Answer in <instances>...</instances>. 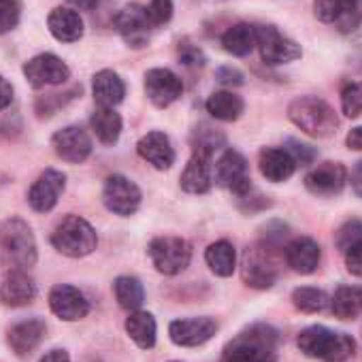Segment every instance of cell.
<instances>
[{"label":"cell","mask_w":362,"mask_h":362,"mask_svg":"<svg viewBox=\"0 0 362 362\" xmlns=\"http://www.w3.org/2000/svg\"><path fill=\"white\" fill-rule=\"evenodd\" d=\"M147 252L156 271L162 275L184 273L192 260V247L181 237H158L149 243Z\"/></svg>","instance_id":"52a82bcc"},{"label":"cell","mask_w":362,"mask_h":362,"mask_svg":"<svg viewBox=\"0 0 362 362\" xmlns=\"http://www.w3.org/2000/svg\"><path fill=\"white\" fill-rule=\"evenodd\" d=\"M256 47L260 49L262 62L269 66L288 64L303 56L300 45L281 35L275 26H256Z\"/></svg>","instance_id":"ba28073f"},{"label":"cell","mask_w":362,"mask_h":362,"mask_svg":"<svg viewBox=\"0 0 362 362\" xmlns=\"http://www.w3.org/2000/svg\"><path fill=\"white\" fill-rule=\"evenodd\" d=\"M214 177L218 181V186L230 190L237 199H241L254 190L250 170H247V160L235 149H226L220 156L218 164L214 166Z\"/></svg>","instance_id":"9c48e42d"},{"label":"cell","mask_w":362,"mask_h":362,"mask_svg":"<svg viewBox=\"0 0 362 362\" xmlns=\"http://www.w3.org/2000/svg\"><path fill=\"white\" fill-rule=\"evenodd\" d=\"M214 153L207 149L194 147L192 158L188 160L184 173H181V188L188 194H207L214 186Z\"/></svg>","instance_id":"5bb4252c"},{"label":"cell","mask_w":362,"mask_h":362,"mask_svg":"<svg viewBox=\"0 0 362 362\" xmlns=\"http://www.w3.org/2000/svg\"><path fill=\"white\" fill-rule=\"evenodd\" d=\"M45 332H47L45 322L39 317H30V320L18 322L16 326H11L7 341L18 358H28L41 345V341L45 339Z\"/></svg>","instance_id":"603a6c76"},{"label":"cell","mask_w":362,"mask_h":362,"mask_svg":"<svg viewBox=\"0 0 362 362\" xmlns=\"http://www.w3.org/2000/svg\"><path fill=\"white\" fill-rule=\"evenodd\" d=\"M349 181H351V190H354V194H356L358 199H362V160L356 162V166L351 168Z\"/></svg>","instance_id":"bcb514c9"},{"label":"cell","mask_w":362,"mask_h":362,"mask_svg":"<svg viewBox=\"0 0 362 362\" xmlns=\"http://www.w3.org/2000/svg\"><path fill=\"white\" fill-rule=\"evenodd\" d=\"M126 332L139 347L151 349L156 345V332H158L153 315L147 311H132L126 317Z\"/></svg>","instance_id":"1f68e13d"},{"label":"cell","mask_w":362,"mask_h":362,"mask_svg":"<svg viewBox=\"0 0 362 362\" xmlns=\"http://www.w3.org/2000/svg\"><path fill=\"white\" fill-rule=\"evenodd\" d=\"M52 245L69 258H83L96 250L98 237L90 222H86L79 216H66L56 226L52 235Z\"/></svg>","instance_id":"8992f818"},{"label":"cell","mask_w":362,"mask_h":362,"mask_svg":"<svg viewBox=\"0 0 362 362\" xmlns=\"http://www.w3.org/2000/svg\"><path fill=\"white\" fill-rule=\"evenodd\" d=\"M343 256H345V267H347V271H349L351 275H356V277H362V239L356 241L354 245H349V247L343 252Z\"/></svg>","instance_id":"b9f144b4"},{"label":"cell","mask_w":362,"mask_h":362,"mask_svg":"<svg viewBox=\"0 0 362 362\" xmlns=\"http://www.w3.org/2000/svg\"><path fill=\"white\" fill-rule=\"evenodd\" d=\"M0 262L7 269H28L37 262V243L30 226L22 220L0 222Z\"/></svg>","instance_id":"277c9868"},{"label":"cell","mask_w":362,"mask_h":362,"mask_svg":"<svg viewBox=\"0 0 362 362\" xmlns=\"http://www.w3.org/2000/svg\"><path fill=\"white\" fill-rule=\"evenodd\" d=\"M41 362H71V358L64 349H52L41 358Z\"/></svg>","instance_id":"c3c4849f"},{"label":"cell","mask_w":362,"mask_h":362,"mask_svg":"<svg viewBox=\"0 0 362 362\" xmlns=\"http://www.w3.org/2000/svg\"><path fill=\"white\" fill-rule=\"evenodd\" d=\"M92 92H94V100L98 103V107H117L124 96H126V86L122 81V77L113 71H98L94 75L92 81Z\"/></svg>","instance_id":"4316f807"},{"label":"cell","mask_w":362,"mask_h":362,"mask_svg":"<svg viewBox=\"0 0 362 362\" xmlns=\"http://www.w3.org/2000/svg\"><path fill=\"white\" fill-rule=\"evenodd\" d=\"M145 94L156 107L164 109L184 94V81L168 69H151L145 73Z\"/></svg>","instance_id":"e0dca14e"},{"label":"cell","mask_w":362,"mask_h":362,"mask_svg":"<svg viewBox=\"0 0 362 362\" xmlns=\"http://www.w3.org/2000/svg\"><path fill=\"white\" fill-rule=\"evenodd\" d=\"M279 332L269 324H252L226 343L220 362H277Z\"/></svg>","instance_id":"6da1fadb"},{"label":"cell","mask_w":362,"mask_h":362,"mask_svg":"<svg viewBox=\"0 0 362 362\" xmlns=\"http://www.w3.org/2000/svg\"><path fill=\"white\" fill-rule=\"evenodd\" d=\"M284 258L286 264L300 275H311L317 271L320 260H322V250L317 245V241H313L311 237H296L292 239L286 250H284Z\"/></svg>","instance_id":"7402d4cb"},{"label":"cell","mask_w":362,"mask_h":362,"mask_svg":"<svg viewBox=\"0 0 362 362\" xmlns=\"http://www.w3.org/2000/svg\"><path fill=\"white\" fill-rule=\"evenodd\" d=\"M205 260L218 277H230L237 269V250L230 241L222 239L207 247Z\"/></svg>","instance_id":"4dcf8cb0"},{"label":"cell","mask_w":362,"mask_h":362,"mask_svg":"<svg viewBox=\"0 0 362 362\" xmlns=\"http://www.w3.org/2000/svg\"><path fill=\"white\" fill-rule=\"evenodd\" d=\"M258 166L262 177L273 184L288 181L296 170V162L286 147H264L258 156Z\"/></svg>","instance_id":"d4e9b609"},{"label":"cell","mask_w":362,"mask_h":362,"mask_svg":"<svg viewBox=\"0 0 362 362\" xmlns=\"http://www.w3.org/2000/svg\"><path fill=\"white\" fill-rule=\"evenodd\" d=\"M113 292H115V298L119 303L122 309L126 311H139L143 300H145V290H143V284L136 279V277H130V275H122L113 281Z\"/></svg>","instance_id":"836d02e7"},{"label":"cell","mask_w":362,"mask_h":362,"mask_svg":"<svg viewBox=\"0 0 362 362\" xmlns=\"http://www.w3.org/2000/svg\"><path fill=\"white\" fill-rule=\"evenodd\" d=\"M222 47L230 56H237V58L252 54V49L256 47V26L245 24V22L230 26L222 37Z\"/></svg>","instance_id":"f1b7e54d"},{"label":"cell","mask_w":362,"mask_h":362,"mask_svg":"<svg viewBox=\"0 0 362 362\" xmlns=\"http://www.w3.org/2000/svg\"><path fill=\"white\" fill-rule=\"evenodd\" d=\"M222 145H224V134L222 132H218V130H214L209 126H201V130L197 128V132H194V147L207 149V151L214 153Z\"/></svg>","instance_id":"f35d334b"},{"label":"cell","mask_w":362,"mask_h":362,"mask_svg":"<svg viewBox=\"0 0 362 362\" xmlns=\"http://www.w3.org/2000/svg\"><path fill=\"white\" fill-rule=\"evenodd\" d=\"M69 3L75 7V9H81V11H92L100 5V0H69Z\"/></svg>","instance_id":"681fc988"},{"label":"cell","mask_w":362,"mask_h":362,"mask_svg":"<svg viewBox=\"0 0 362 362\" xmlns=\"http://www.w3.org/2000/svg\"><path fill=\"white\" fill-rule=\"evenodd\" d=\"M218 332V322L211 317H186L175 320L168 326L170 341L181 347H199Z\"/></svg>","instance_id":"ac0fdd59"},{"label":"cell","mask_w":362,"mask_h":362,"mask_svg":"<svg viewBox=\"0 0 362 362\" xmlns=\"http://www.w3.org/2000/svg\"><path fill=\"white\" fill-rule=\"evenodd\" d=\"M179 58L188 66H203L205 64V56L199 47L190 45V43H179Z\"/></svg>","instance_id":"7bdbcfd3"},{"label":"cell","mask_w":362,"mask_h":362,"mask_svg":"<svg viewBox=\"0 0 362 362\" xmlns=\"http://www.w3.org/2000/svg\"><path fill=\"white\" fill-rule=\"evenodd\" d=\"M243 281L250 288L256 290H269L279 277V254H277V243L271 241H260L252 245L245 252L243 258V269H241Z\"/></svg>","instance_id":"5b68a950"},{"label":"cell","mask_w":362,"mask_h":362,"mask_svg":"<svg viewBox=\"0 0 362 362\" xmlns=\"http://www.w3.org/2000/svg\"><path fill=\"white\" fill-rule=\"evenodd\" d=\"M113 24H115L119 37L124 39V43L134 49L145 47L151 37V30H153V26L145 13V7H141V5L122 7L115 16Z\"/></svg>","instance_id":"7c38bea8"},{"label":"cell","mask_w":362,"mask_h":362,"mask_svg":"<svg viewBox=\"0 0 362 362\" xmlns=\"http://www.w3.org/2000/svg\"><path fill=\"white\" fill-rule=\"evenodd\" d=\"M330 309L339 320H356L362 313V288L339 286L330 298Z\"/></svg>","instance_id":"83f0119b"},{"label":"cell","mask_w":362,"mask_h":362,"mask_svg":"<svg viewBox=\"0 0 362 362\" xmlns=\"http://www.w3.org/2000/svg\"><path fill=\"white\" fill-rule=\"evenodd\" d=\"M24 77L37 90L47 86H60L71 77L69 66L54 54H39L24 64Z\"/></svg>","instance_id":"4fadbf2b"},{"label":"cell","mask_w":362,"mask_h":362,"mask_svg":"<svg viewBox=\"0 0 362 362\" xmlns=\"http://www.w3.org/2000/svg\"><path fill=\"white\" fill-rule=\"evenodd\" d=\"M22 16L20 0H0V35L11 33Z\"/></svg>","instance_id":"8d00e7d4"},{"label":"cell","mask_w":362,"mask_h":362,"mask_svg":"<svg viewBox=\"0 0 362 362\" xmlns=\"http://www.w3.org/2000/svg\"><path fill=\"white\" fill-rule=\"evenodd\" d=\"M47 26H49V33L54 35V39H58L60 43H75L83 37L81 16L66 7L54 9L47 18Z\"/></svg>","instance_id":"484cf974"},{"label":"cell","mask_w":362,"mask_h":362,"mask_svg":"<svg viewBox=\"0 0 362 362\" xmlns=\"http://www.w3.org/2000/svg\"><path fill=\"white\" fill-rule=\"evenodd\" d=\"M207 113L220 122H235L241 117L245 105L241 100V96L233 94V92H214L207 98Z\"/></svg>","instance_id":"d6a6232c"},{"label":"cell","mask_w":362,"mask_h":362,"mask_svg":"<svg viewBox=\"0 0 362 362\" xmlns=\"http://www.w3.org/2000/svg\"><path fill=\"white\" fill-rule=\"evenodd\" d=\"M362 239V222L360 220H349L337 230V247L345 252L349 245Z\"/></svg>","instance_id":"ab89813d"},{"label":"cell","mask_w":362,"mask_h":362,"mask_svg":"<svg viewBox=\"0 0 362 362\" xmlns=\"http://www.w3.org/2000/svg\"><path fill=\"white\" fill-rule=\"evenodd\" d=\"M290 122L313 139H326L337 132L339 117L334 109L317 96H300L288 107Z\"/></svg>","instance_id":"3957f363"},{"label":"cell","mask_w":362,"mask_h":362,"mask_svg":"<svg viewBox=\"0 0 362 362\" xmlns=\"http://www.w3.org/2000/svg\"><path fill=\"white\" fill-rule=\"evenodd\" d=\"M37 296V284L24 269L9 271L0 281V303L5 307L30 305Z\"/></svg>","instance_id":"44dd1931"},{"label":"cell","mask_w":362,"mask_h":362,"mask_svg":"<svg viewBox=\"0 0 362 362\" xmlns=\"http://www.w3.org/2000/svg\"><path fill=\"white\" fill-rule=\"evenodd\" d=\"M54 151L58 153V158H62L64 162L71 164H79L83 160H88V156L92 153V141L88 136V132L79 126H66L62 130H58L52 139Z\"/></svg>","instance_id":"ffe728a7"},{"label":"cell","mask_w":362,"mask_h":362,"mask_svg":"<svg viewBox=\"0 0 362 362\" xmlns=\"http://www.w3.org/2000/svg\"><path fill=\"white\" fill-rule=\"evenodd\" d=\"M286 149H288V153L294 158L296 166H298V164L305 166V164H311V162L315 160V149H313L311 145H307V143L296 141V139H290V141L286 143Z\"/></svg>","instance_id":"60d3db41"},{"label":"cell","mask_w":362,"mask_h":362,"mask_svg":"<svg viewBox=\"0 0 362 362\" xmlns=\"http://www.w3.org/2000/svg\"><path fill=\"white\" fill-rule=\"evenodd\" d=\"M296 343L307 358L322 362H345L356 354V341L347 332L330 330L317 324L300 330Z\"/></svg>","instance_id":"7a4b0ae2"},{"label":"cell","mask_w":362,"mask_h":362,"mask_svg":"<svg viewBox=\"0 0 362 362\" xmlns=\"http://www.w3.org/2000/svg\"><path fill=\"white\" fill-rule=\"evenodd\" d=\"M90 126L96 139L105 145L117 143L122 134V117L119 113H115V109H109V107H98L90 117Z\"/></svg>","instance_id":"f546056e"},{"label":"cell","mask_w":362,"mask_h":362,"mask_svg":"<svg viewBox=\"0 0 362 362\" xmlns=\"http://www.w3.org/2000/svg\"><path fill=\"white\" fill-rule=\"evenodd\" d=\"M292 305L303 313H322L330 307V296L324 290L303 286L292 292Z\"/></svg>","instance_id":"e575fe53"},{"label":"cell","mask_w":362,"mask_h":362,"mask_svg":"<svg viewBox=\"0 0 362 362\" xmlns=\"http://www.w3.org/2000/svg\"><path fill=\"white\" fill-rule=\"evenodd\" d=\"M66 188V175L62 170H56V168H47L39 175V179L33 184L30 192H28V203L35 211L39 214H47L52 211L62 192Z\"/></svg>","instance_id":"9a60e30c"},{"label":"cell","mask_w":362,"mask_h":362,"mask_svg":"<svg viewBox=\"0 0 362 362\" xmlns=\"http://www.w3.org/2000/svg\"><path fill=\"white\" fill-rule=\"evenodd\" d=\"M145 13L153 28L164 26L173 18V0H149V5L145 7Z\"/></svg>","instance_id":"74e56055"},{"label":"cell","mask_w":362,"mask_h":362,"mask_svg":"<svg viewBox=\"0 0 362 362\" xmlns=\"http://www.w3.org/2000/svg\"><path fill=\"white\" fill-rule=\"evenodd\" d=\"M49 307L64 322H77L90 313V300L86 298V294L73 286H66V284L52 288Z\"/></svg>","instance_id":"d6986e66"},{"label":"cell","mask_w":362,"mask_h":362,"mask_svg":"<svg viewBox=\"0 0 362 362\" xmlns=\"http://www.w3.org/2000/svg\"><path fill=\"white\" fill-rule=\"evenodd\" d=\"M103 201L109 211H113L115 216L128 218L141 205V190L132 179L124 175H111L105 181Z\"/></svg>","instance_id":"30bf717a"},{"label":"cell","mask_w":362,"mask_h":362,"mask_svg":"<svg viewBox=\"0 0 362 362\" xmlns=\"http://www.w3.org/2000/svg\"><path fill=\"white\" fill-rule=\"evenodd\" d=\"M313 9L320 22L341 33H354L362 22V0H313Z\"/></svg>","instance_id":"8fae6325"},{"label":"cell","mask_w":362,"mask_h":362,"mask_svg":"<svg viewBox=\"0 0 362 362\" xmlns=\"http://www.w3.org/2000/svg\"><path fill=\"white\" fill-rule=\"evenodd\" d=\"M341 109L347 117L362 115V81H349L341 90Z\"/></svg>","instance_id":"d590c367"},{"label":"cell","mask_w":362,"mask_h":362,"mask_svg":"<svg viewBox=\"0 0 362 362\" xmlns=\"http://www.w3.org/2000/svg\"><path fill=\"white\" fill-rule=\"evenodd\" d=\"M347 184V168L341 162H324L305 175V188L315 197H337Z\"/></svg>","instance_id":"2e32d148"},{"label":"cell","mask_w":362,"mask_h":362,"mask_svg":"<svg viewBox=\"0 0 362 362\" xmlns=\"http://www.w3.org/2000/svg\"><path fill=\"white\" fill-rule=\"evenodd\" d=\"M13 103V86L0 75V111H5Z\"/></svg>","instance_id":"f6af8a7d"},{"label":"cell","mask_w":362,"mask_h":362,"mask_svg":"<svg viewBox=\"0 0 362 362\" xmlns=\"http://www.w3.org/2000/svg\"><path fill=\"white\" fill-rule=\"evenodd\" d=\"M218 81L224 83V86H241L243 83V75L237 69L226 66V69H220L218 71Z\"/></svg>","instance_id":"ee69618b"},{"label":"cell","mask_w":362,"mask_h":362,"mask_svg":"<svg viewBox=\"0 0 362 362\" xmlns=\"http://www.w3.org/2000/svg\"><path fill=\"white\" fill-rule=\"evenodd\" d=\"M345 145L354 151H362V126H356L345 136Z\"/></svg>","instance_id":"7dc6e473"},{"label":"cell","mask_w":362,"mask_h":362,"mask_svg":"<svg viewBox=\"0 0 362 362\" xmlns=\"http://www.w3.org/2000/svg\"><path fill=\"white\" fill-rule=\"evenodd\" d=\"M173 362H179V360H173Z\"/></svg>","instance_id":"f907efd6"},{"label":"cell","mask_w":362,"mask_h":362,"mask_svg":"<svg viewBox=\"0 0 362 362\" xmlns=\"http://www.w3.org/2000/svg\"><path fill=\"white\" fill-rule=\"evenodd\" d=\"M139 156L151 164L158 170H168L175 164V149L170 145V139L164 132H147L139 143H136Z\"/></svg>","instance_id":"cb8c5ba5"}]
</instances>
